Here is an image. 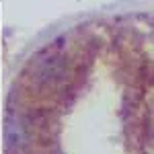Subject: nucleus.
<instances>
[]
</instances>
